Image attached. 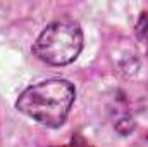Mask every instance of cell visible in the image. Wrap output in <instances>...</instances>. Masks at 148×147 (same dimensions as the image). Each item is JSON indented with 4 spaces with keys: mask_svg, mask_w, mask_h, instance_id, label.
I'll use <instances>...</instances> for the list:
<instances>
[{
    "mask_svg": "<svg viewBox=\"0 0 148 147\" xmlns=\"http://www.w3.org/2000/svg\"><path fill=\"white\" fill-rule=\"evenodd\" d=\"M74 97L76 92L73 83L67 80L53 78L28 87L17 97L16 107L41 125L57 128L66 123Z\"/></svg>",
    "mask_w": 148,
    "mask_h": 147,
    "instance_id": "1",
    "label": "cell"
},
{
    "mask_svg": "<svg viewBox=\"0 0 148 147\" xmlns=\"http://www.w3.org/2000/svg\"><path fill=\"white\" fill-rule=\"evenodd\" d=\"M83 49V31L73 19L50 23L36 38L33 52L47 64L64 66L73 62Z\"/></svg>",
    "mask_w": 148,
    "mask_h": 147,
    "instance_id": "2",
    "label": "cell"
},
{
    "mask_svg": "<svg viewBox=\"0 0 148 147\" xmlns=\"http://www.w3.org/2000/svg\"><path fill=\"white\" fill-rule=\"evenodd\" d=\"M136 35L140 40H148V12H143L136 24Z\"/></svg>",
    "mask_w": 148,
    "mask_h": 147,
    "instance_id": "3",
    "label": "cell"
}]
</instances>
